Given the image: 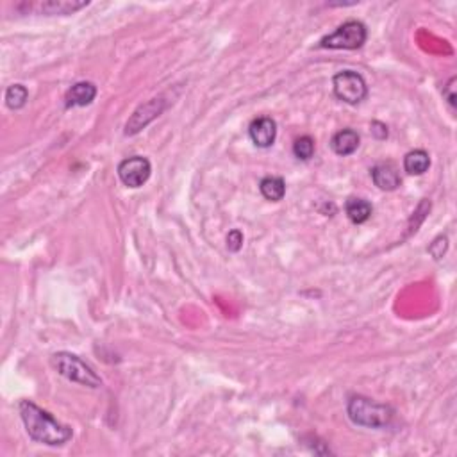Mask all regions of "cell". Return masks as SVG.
Returning a JSON list of instances; mask_svg holds the SVG:
<instances>
[{
  "label": "cell",
  "mask_w": 457,
  "mask_h": 457,
  "mask_svg": "<svg viewBox=\"0 0 457 457\" xmlns=\"http://www.w3.org/2000/svg\"><path fill=\"white\" fill-rule=\"evenodd\" d=\"M165 108H167V102H165L163 98H152L147 104L140 105V108L134 111V115L129 118L127 124H125V134L132 136L136 134V132H140L141 129L147 127L154 118H157L159 115L163 112Z\"/></svg>",
  "instance_id": "obj_7"
},
{
  "label": "cell",
  "mask_w": 457,
  "mask_h": 457,
  "mask_svg": "<svg viewBox=\"0 0 457 457\" xmlns=\"http://www.w3.org/2000/svg\"><path fill=\"white\" fill-rule=\"evenodd\" d=\"M446 248H449V240H446V236H439L432 241V245L429 247V252L432 254L434 259H442L445 256Z\"/></svg>",
  "instance_id": "obj_18"
},
{
  "label": "cell",
  "mask_w": 457,
  "mask_h": 457,
  "mask_svg": "<svg viewBox=\"0 0 457 457\" xmlns=\"http://www.w3.org/2000/svg\"><path fill=\"white\" fill-rule=\"evenodd\" d=\"M347 413H349V418L356 425L370 427V429H382V427L390 425L393 418L392 407L377 404L372 399H366V397L361 395L352 397L349 400Z\"/></svg>",
  "instance_id": "obj_2"
},
{
  "label": "cell",
  "mask_w": 457,
  "mask_h": 457,
  "mask_svg": "<svg viewBox=\"0 0 457 457\" xmlns=\"http://www.w3.org/2000/svg\"><path fill=\"white\" fill-rule=\"evenodd\" d=\"M293 154L299 159H302V161H307V159L313 157L314 154L313 138H311V136H302V138H299L293 145Z\"/></svg>",
  "instance_id": "obj_17"
},
{
  "label": "cell",
  "mask_w": 457,
  "mask_h": 457,
  "mask_svg": "<svg viewBox=\"0 0 457 457\" xmlns=\"http://www.w3.org/2000/svg\"><path fill=\"white\" fill-rule=\"evenodd\" d=\"M89 2H74V0H47V2H36L29 6L31 11L39 13V15H70V13L79 11L86 8Z\"/></svg>",
  "instance_id": "obj_9"
},
{
  "label": "cell",
  "mask_w": 457,
  "mask_h": 457,
  "mask_svg": "<svg viewBox=\"0 0 457 457\" xmlns=\"http://www.w3.org/2000/svg\"><path fill=\"white\" fill-rule=\"evenodd\" d=\"M345 211L352 224H364L373 213L372 204L364 198H350L345 205Z\"/></svg>",
  "instance_id": "obj_14"
},
{
  "label": "cell",
  "mask_w": 457,
  "mask_h": 457,
  "mask_svg": "<svg viewBox=\"0 0 457 457\" xmlns=\"http://www.w3.org/2000/svg\"><path fill=\"white\" fill-rule=\"evenodd\" d=\"M248 134H250V140H252L257 147H271L277 138L276 120H271L270 117L256 118V120L250 124V127H248Z\"/></svg>",
  "instance_id": "obj_8"
},
{
  "label": "cell",
  "mask_w": 457,
  "mask_h": 457,
  "mask_svg": "<svg viewBox=\"0 0 457 457\" xmlns=\"http://www.w3.org/2000/svg\"><path fill=\"white\" fill-rule=\"evenodd\" d=\"M430 167V157L425 150L418 148V150H411L409 154L404 157V168L407 174L411 175H423Z\"/></svg>",
  "instance_id": "obj_13"
},
{
  "label": "cell",
  "mask_w": 457,
  "mask_h": 457,
  "mask_svg": "<svg viewBox=\"0 0 457 457\" xmlns=\"http://www.w3.org/2000/svg\"><path fill=\"white\" fill-rule=\"evenodd\" d=\"M97 97V88L91 82H77V84L72 86L66 94V108H82V105H88L94 102V98Z\"/></svg>",
  "instance_id": "obj_11"
},
{
  "label": "cell",
  "mask_w": 457,
  "mask_h": 457,
  "mask_svg": "<svg viewBox=\"0 0 457 457\" xmlns=\"http://www.w3.org/2000/svg\"><path fill=\"white\" fill-rule=\"evenodd\" d=\"M334 95L347 104H359L368 95L366 82L357 72L345 70L334 75Z\"/></svg>",
  "instance_id": "obj_5"
},
{
  "label": "cell",
  "mask_w": 457,
  "mask_h": 457,
  "mask_svg": "<svg viewBox=\"0 0 457 457\" xmlns=\"http://www.w3.org/2000/svg\"><path fill=\"white\" fill-rule=\"evenodd\" d=\"M243 247V234H241V231H231L227 236V248L231 250V252H238L240 248Z\"/></svg>",
  "instance_id": "obj_19"
},
{
  "label": "cell",
  "mask_w": 457,
  "mask_h": 457,
  "mask_svg": "<svg viewBox=\"0 0 457 457\" xmlns=\"http://www.w3.org/2000/svg\"><path fill=\"white\" fill-rule=\"evenodd\" d=\"M259 190L266 200L279 202L286 195V184L281 177H264L259 184Z\"/></svg>",
  "instance_id": "obj_15"
},
{
  "label": "cell",
  "mask_w": 457,
  "mask_h": 457,
  "mask_svg": "<svg viewBox=\"0 0 457 457\" xmlns=\"http://www.w3.org/2000/svg\"><path fill=\"white\" fill-rule=\"evenodd\" d=\"M52 366L58 370L59 375L66 377L72 382L82 384L88 387H101L102 379L95 373V370L86 364L79 356L70 352H58L52 356Z\"/></svg>",
  "instance_id": "obj_3"
},
{
  "label": "cell",
  "mask_w": 457,
  "mask_h": 457,
  "mask_svg": "<svg viewBox=\"0 0 457 457\" xmlns=\"http://www.w3.org/2000/svg\"><path fill=\"white\" fill-rule=\"evenodd\" d=\"M27 98H29L27 88L22 84L9 86L8 91H6V104H8V108H11V109L24 108L25 102H27Z\"/></svg>",
  "instance_id": "obj_16"
},
{
  "label": "cell",
  "mask_w": 457,
  "mask_h": 457,
  "mask_svg": "<svg viewBox=\"0 0 457 457\" xmlns=\"http://www.w3.org/2000/svg\"><path fill=\"white\" fill-rule=\"evenodd\" d=\"M372 132L375 134V138H379V140L387 138V127L384 124H380V122H372Z\"/></svg>",
  "instance_id": "obj_21"
},
{
  "label": "cell",
  "mask_w": 457,
  "mask_h": 457,
  "mask_svg": "<svg viewBox=\"0 0 457 457\" xmlns=\"http://www.w3.org/2000/svg\"><path fill=\"white\" fill-rule=\"evenodd\" d=\"M330 147L337 155H350L359 147V134L352 129H343L336 132L330 140Z\"/></svg>",
  "instance_id": "obj_12"
},
{
  "label": "cell",
  "mask_w": 457,
  "mask_h": 457,
  "mask_svg": "<svg viewBox=\"0 0 457 457\" xmlns=\"http://www.w3.org/2000/svg\"><path fill=\"white\" fill-rule=\"evenodd\" d=\"M372 179L375 182V186L380 188L384 191H393L400 186V179L399 170H397L395 165L392 163H379L372 168Z\"/></svg>",
  "instance_id": "obj_10"
},
{
  "label": "cell",
  "mask_w": 457,
  "mask_h": 457,
  "mask_svg": "<svg viewBox=\"0 0 457 457\" xmlns=\"http://www.w3.org/2000/svg\"><path fill=\"white\" fill-rule=\"evenodd\" d=\"M18 411L29 438H32L34 442L49 446H61L70 442L72 436H74L70 427L59 423L51 413L43 411L31 400H22L18 404Z\"/></svg>",
  "instance_id": "obj_1"
},
{
  "label": "cell",
  "mask_w": 457,
  "mask_h": 457,
  "mask_svg": "<svg viewBox=\"0 0 457 457\" xmlns=\"http://www.w3.org/2000/svg\"><path fill=\"white\" fill-rule=\"evenodd\" d=\"M150 161L147 157H141V155H132V157L124 159L118 165L120 181L129 188L143 186L145 182L148 181V177H150Z\"/></svg>",
  "instance_id": "obj_6"
},
{
  "label": "cell",
  "mask_w": 457,
  "mask_h": 457,
  "mask_svg": "<svg viewBox=\"0 0 457 457\" xmlns=\"http://www.w3.org/2000/svg\"><path fill=\"white\" fill-rule=\"evenodd\" d=\"M453 84H456V77L450 79V82L446 84L445 91H443V95H445L446 101H449V104L452 105V108L456 105V94H453V88H456V86H453Z\"/></svg>",
  "instance_id": "obj_20"
},
{
  "label": "cell",
  "mask_w": 457,
  "mask_h": 457,
  "mask_svg": "<svg viewBox=\"0 0 457 457\" xmlns=\"http://www.w3.org/2000/svg\"><path fill=\"white\" fill-rule=\"evenodd\" d=\"M366 27L364 24L357 22V20H350L343 25L336 29L333 34L326 36L320 41L322 49H343V51H356V49L363 47L366 41Z\"/></svg>",
  "instance_id": "obj_4"
}]
</instances>
